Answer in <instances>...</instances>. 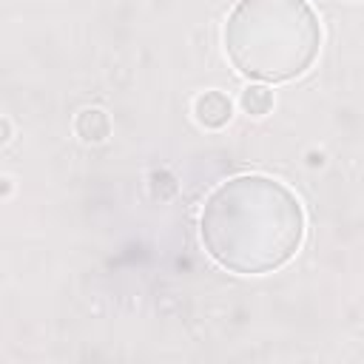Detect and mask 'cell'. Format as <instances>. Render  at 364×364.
I'll use <instances>...</instances> for the list:
<instances>
[{
    "instance_id": "1",
    "label": "cell",
    "mask_w": 364,
    "mask_h": 364,
    "mask_svg": "<svg viewBox=\"0 0 364 364\" xmlns=\"http://www.w3.org/2000/svg\"><path fill=\"white\" fill-rule=\"evenodd\" d=\"M208 256L242 276L287 264L304 239V210L296 193L262 173L233 176L210 191L199 216Z\"/></svg>"
},
{
    "instance_id": "2",
    "label": "cell",
    "mask_w": 364,
    "mask_h": 364,
    "mask_svg": "<svg viewBox=\"0 0 364 364\" xmlns=\"http://www.w3.org/2000/svg\"><path fill=\"white\" fill-rule=\"evenodd\" d=\"M321 26L307 0H239L225 23V51L250 80L287 82L318 57Z\"/></svg>"
},
{
    "instance_id": "3",
    "label": "cell",
    "mask_w": 364,
    "mask_h": 364,
    "mask_svg": "<svg viewBox=\"0 0 364 364\" xmlns=\"http://www.w3.org/2000/svg\"><path fill=\"white\" fill-rule=\"evenodd\" d=\"M193 117L202 128L208 131H219L230 122L233 117V102L228 94L222 91H202L196 100H193Z\"/></svg>"
},
{
    "instance_id": "4",
    "label": "cell",
    "mask_w": 364,
    "mask_h": 364,
    "mask_svg": "<svg viewBox=\"0 0 364 364\" xmlns=\"http://www.w3.org/2000/svg\"><path fill=\"white\" fill-rule=\"evenodd\" d=\"M74 134L82 142H102L111 134V119L102 108H82L74 119Z\"/></svg>"
},
{
    "instance_id": "5",
    "label": "cell",
    "mask_w": 364,
    "mask_h": 364,
    "mask_svg": "<svg viewBox=\"0 0 364 364\" xmlns=\"http://www.w3.org/2000/svg\"><path fill=\"white\" fill-rule=\"evenodd\" d=\"M242 108H245V114H253V117H262V114H267L270 108H273V91L267 88V85H247L245 91H242Z\"/></svg>"
}]
</instances>
